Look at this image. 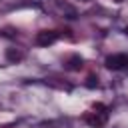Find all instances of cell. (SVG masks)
<instances>
[{"label":"cell","mask_w":128,"mask_h":128,"mask_svg":"<svg viewBox=\"0 0 128 128\" xmlns=\"http://www.w3.org/2000/svg\"><path fill=\"white\" fill-rule=\"evenodd\" d=\"M82 120L86 124H90L92 128H102L108 122V112H96V110H92V112H86L82 116Z\"/></svg>","instance_id":"obj_1"},{"label":"cell","mask_w":128,"mask_h":128,"mask_svg":"<svg viewBox=\"0 0 128 128\" xmlns=\"http://www.w3.org/2000/svg\"><path fill=\"white\" fill-rule=\"evenodd\" d=\"M104 64L110 70H122L128 66V54H112L104 60Z\"/></svg>","instance_id":"obj_2"},{"label":"cell","mask_w":128,"mask_h":128,"mask_svg":"<svg viewBox=\"0 0 128 128\" xmlns=\"http://www.w3.org/2000/svg\"><path fill=\"white\" fill-rule=\"evenodd\" d=\"M58 38H60V34H58L56 30H42V32L36 34V44H38V46H50V44H54Z\"/></svg>","instance_id":"obj_3"},{"label":"cell","mask_w":128,"mask_h":128,"mask_svg":"<svg viewBox=\"0 0 128 128\" xmlns=\"http://www.w3.org/2000/svg\"><path fill=\"white\" fill-rule=\"evenodd\" d=\"M82 66H84V60H82L80 56H76V54L70 56V58L64 62V68H66V70H80Z\"/></svg>","instance_id":"obj_4"},{"label":"cell","mask_w":128,"mask_h":128,"mask_svg":"<svg viewBox=\"0 0 128 128\" xmlns=\"http://www.w3.org/2000/svg\"><path fill=\"white\" fill-rule=\"evenodd\" d=\"M24 56H22V52H18L16 48H8L6 50V60H10V62H20Z\"/></svg>","instance_id":"obj_5"},{"label":"cell","mask_w":128,"mask_h":128,"mask_svg":"<svg viewBox=\"0 0 128 128\" xmlns=\"http://www.w3.org/2000/svg\"><path fill=\"white\" fill-rule=\"evenodd\" d=\"M92 110H96V112H108V108H106L104 104H100V102H96V104H92Z\"/></svg>","instance_id":"obj_6"}]
</instances>
